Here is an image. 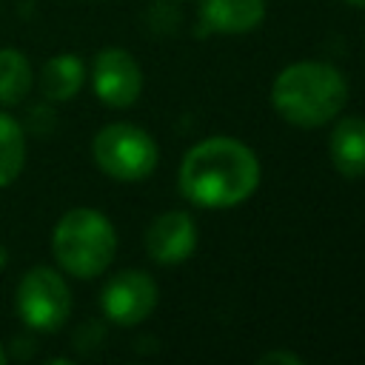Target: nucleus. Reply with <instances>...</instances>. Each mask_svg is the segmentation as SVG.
I'll list each match as a JSON object with an SVG mask.
<instances>
[{
    "label": "nucleus",
    "mask_w": 365,
    "mask_h": 365,
    "mask_svg": "<svg viewBox=\"0 0 365 365\" xmlns=\"http://www.w3.org/2000/svg\"><path fill=\"white\" fill-rule=\"evenodd\" d=\"M259 185L257 154L234 137L197 143L180 165V191L200 208H234Z\"/></svg>",
    "instance_id": "obj_1"
},
{
    "label": "nucleus",
    "mask_w": 365,
    "mask_h": 365,
    "mask_svg": "<svg viewBox=\"0 0 365 365\" xmlns=\"http://www.w3.org/2000/svg\"><path fill=\"white\" fill-rule=\"evenodd\" d=\"M271 103L285 123L299 128H317L331 123L345 108L348 86L331 63L302 60L285 66L277 74L271 86Z\"/></svg>",
    "instance_id": "obj_2"
},
{
    "label": "nucleus",
    "mask_w": 365,
    "mask_h": 365,
    "mask_svg": "<svg viewBox=\"0 0 365 365\" xmlns=\"http://www.w3.org/2000/svg\"><path fill=\"white\" fill-rule=\"evenodd\" d=\"M51 251L63 271L80 279H91L103 274L117 251V234L111 222L94 208H71L60 217Z\"/></svg>",
    "instance_id": "obj_3"
},
{
    "label": "nucleus",
    "mask_w": 365,
    "mask_h": 365,
    "mask_svg": "<svg viewBox=\"0 0 365 365\" xmlns=\"http://www.w3.org/2000/svg\"><path fill=\"white\" fill-rule=\"evenodd\" d=\"M91 154L97 168L120 182H137L148 177L160 160L154 137L131 123H111L100 128L91 143Z\"/></svg>",
    "instance_id": "obj_4"
},
{
    "label": "nucleus",
    "mask_w": 365,
    "mask_h": 365,
    "mask_svg": "<svg viewBox=\"0 0 365 365\" xmlns=\"http://www.w3.org/2000/svg\"><path fill=\"white\" fill-rule=\"evenodd\" d=\"M17 311L29 328L57 331L71 314V291L54 268L34 265L20 277Z\"/></svg>",
    "instance_id": "obj_5"
},
{
    "label": "nucleus",
    "mask_w": 365,
    "mask_h": 365,
    "mask_svg": "<svg viewBox=\"0 0 365 365\" xmlns=\"http://www.w3.org/2000/svg\"><path fill=\"white\" fill-rule=\"evenodd\" d=\"M100 305L114 325H137L148 319L157 305V282L145 271H120L106 282Z\"/></svg>",
    "instance_id": "obj_6"
},
{
    "label": "nucleus",
    "mask_w": 365,
    "mask_h": 365,
    "mask_svg": "<svg viewBox=\"0 0 365 365\" xmlns=\"http://www.w3.org/2000/svg\"><path fill=\"white\" fill-rule=\"evenodd\" d=\"M94 94L111 108H128L143 91L140 63L125 48H103L91 66Z\"/></svg>",
    "instance_id": "obj_7"
},
{
    "label": "nucleus",
    "mask_w": 365,
    "mask_h": 365,
    "mask_svg": "<svg viewBox=\"0 0 365 365\" xmlns=\"http://www.w3.org/2000/svg\"><path fill=\"white\" fill-rule=\"evenodd\" d=\"M197 248V225L185 211H165L145 228V251L160 265H177Z\"/></svg>",
    "instance_id": "obj_8"
},
{
    "label": "nucleus",
    "mask_w": 365,
    "mask_h": 365,
    "mask_svg": "<svg viewBox=\"0 0 365 365\" xmlns=\"http://www.w3.org/2000/svg\"><path fill=\"white\" fill-rule=\"evenodd\" d=\"M265 17V0H200V23L214 34H245Z\"/></svg>",
    "instance_id": "obj_9"
},
{
    "label": "nucleus",
    "mask_w": 365,
    "mask_h": 365,
    "mask_svg": "<svg viewBox=\"0 0 365 365\" xmlns=\"http://www.w3.org/2000/svg\"><path fill=\"white\" fill-rule=\"evenodd\" d=\"M328 154L334 168L348 177L356 180L365 174V120L362 117H345L342 123H336L331 143H328Z\"/></svg>",
    "instance_id": "obj_10"
},
{
    "label": "nucleus",
    "mask_w": 365,
    "mask_h": 365,
    "mask_svg": "<svg viewBox=\"0 0 365 365\" xmlns=\"http://www.w3.org/2000/svg\"><path fill=\"white\" fill-rule=\"evenodd\" d=\"M86 80V66L74 54H57L51 57L40 71V91L46 100L66 103L71 100Z\"/></svg>",
    "instance_id": "obj_11"
},
{
    "label": "nucleus",
    "mask_w": 365,
    "mask_h": 365,
    "mask_svg": "<svg viewBox=\"0 0 365 365\" xmlns=\"http://www.w3.org/2000/svg\"><path fill=\"white\" fill-rule=\"evenodd\" d=\"M31 83L34 74L26 54H20L17 48H0V103L17 106L31 91Z\"/></svg>",
    "instance_id": "obj_12"
},
{
    "label": "nucleus",
    "mask_w": 365,
    "mask_h": 365,
    "mask_svg": "<svg viewBox=\"0 0 365 365\" xmlns=\"http://www.w3.org/2000/svg\"><path fill=\"white\" fill-rule=\"evenodd\" d=\"M26 163V134L23 125L0 111V188L11 185Z\"/></svg>",
    "instance_id": "obj_13"
},
{
    "label": "nucleus",
    "mask_w": 365,
    "mask_h": 365,
    "mask_svg": "<svg viewBox=\"0 0 365 365\" xmlns=\"http://www.w3.org/2000/svg\"><path fill=\"white\" fill-rule=\"evenodd\" d=\"M302 365V356L299 354H291V351H268L259 356V365Z\"/></svg>",
    "instance_id": "obj_14"
},
{
    "label": "nucleus",
    "mask_w": 365,
    "mask_h": 365,
    "mask_svg": "<svg viewBox=\"0 0 365 365\" xmlns=\"http://www.w3.org/2000/svg\"><path fill=\"white\" fill-rule=\"evenodd\" d=\"M9 262V254H6V248H3V242H0V268Z\"/></svg>",
    "instance_id": "obj_15"
},
{
    "label": "nucleus",
    "mask_w": 365,
    "mask_h": 365,
    "mask_svg": "<svg viewBox=\"0 0 365 365\" xmlns=\"http://www.w3.org/2000/svg\"><path fill=\"white\" fill-rule=\"evenodd\" d=\"M345 3H348V6H359V9L365 6V0H345Z\"/></svg>",
    "instance_id": "obj_16"
},
{
    "label": "nucleus",
    "mask_w": 365,
    "mask_h": 365,
    "mask_svg": "<svg viewBox=\"0 0 365 365\" xmlns=\"http://www.w3.org/2000/svg\"><path fill=\"white\" fill-rule=\"evenodd\" d=\"M6 359H9V356H6V351H3V345H0V365H3Z\"/></svg>",
    "instance_id": "obj_17"
}]
</instances>
